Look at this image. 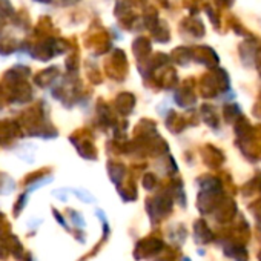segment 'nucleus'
<instances>
[{
	"label": "nucleus",
	"mask_w": 261,
	"mask_h": 261,
	"mask_svg": "<svg viewBox=\"0 0 261 261\" xmlns=\"http://www.w3.org/2000/svg\"><path fill=\"white\" fill-rule=\"evenodd\" d=\"M206 13L209 14V17H211V20H212V25L215 27V28H220L221 27V20H220V14L217 13V10H214L211 5H206Z\"/></svg>",
	"instance_id": "f257e3e1"
},
{
	"label": "nucleus",
	"mask_w": 261,
	"mask_h": 261,
	"mask_svg": "<svg viewBox=\"0 0 261 261\" xmlns=\"http://www.w3.org/2000/svg\"><path fill=\"white\" fill-rule=\"evenodd\" d=\"M215 2V5L218 7V8H232L233 7V4H235V0H214Z\"/></svg>",
	"instance_id": "f03ea898"
}]
</instances>
